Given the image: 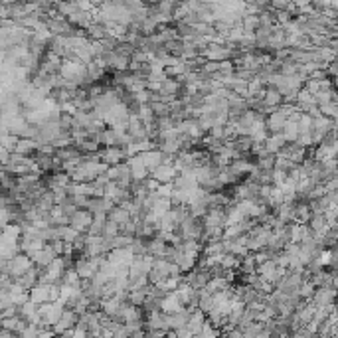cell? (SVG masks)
<instances>
[{"label": "cell", "mask_w": 338, "mask_h": 338, "mask_svg": "<svg viewBox=\"0 0 338 338\" xmlns=\"http://www.w3.org/2000/svg\"><path fill=\"white\" fill-rule=\"evenodd\" d=\"M99 158L103 160V162H107V164H121L123 160H127L129 158V155H127V149L125 147H105L101 153H99Z\"/></svg>", "instance_id": "1"}, {"label": "cell", "mask_w": 338, "mask_h": 338, "mask_svg": "<svg viewBox=\"0 0 338 338\" xmlns=\"http://www.w3.org/2000/svg\"><path fill=\"white\" fill-rule=\"evenodd\" d=\"M77 320H79V313L75 311V309H66L64 311V315H62V318L52 326L54 330H56V334H64L66 330H69V328H73L75 324H77Z\"/></svg>", "instance_id": "2"}, {"label": "cell", "mask_w": 338, "mask_h": 338, "mask_svg": "<svg viewBox=\"0 0 338 338\" xmlns=\"http://www.w3.org/2000/svg\"><path fill=\"white\" fill-rule=\"evenodd\" d=\"M30 301L36 305H44L47 301H52V283H38L30 289Z\"/></svg>", "instance_id": "3"}, {"label": "cell", "mask_w": 338, "mask_h": 338, "mask_svg": "<svg viewBox=\"0 0 338 338\" xmlns=\"http://www.w3.org/2000/svg\"><path fill=\"white\" fill-rule=\"evenodd\" d=\"M287 121H289V113L283 109V107H279V109H275V111H271V115L265 119V123H267V129L271 131V133H281L283 129H285V125H287Z\"/></svg>", "instance_id": "4"}, {"label": "cell", "mask_w": 338, "mask_h": 338, "mask_svg": "<svg viewBox=\"0 0 338 338\" xmlns=\"http://www.w3.org/2000/svg\"><path fill=\"white\" fill-rule=\"evenodd\" d=\"M93 212L91 210H87V208H77L75 210V214L69 218V224L73 225V227H77L79 231H87L89 229V225L93 224Z\"/></svg>", "instance_id": "5"}, {"label": "cell", "mask_w": 338, "mask_h": 338, "mask_svg": "<svg viewBox=\"0 0 338 338\" xmlns=\"http://www.w3.org/2000/svg\"><path fill=\"white\" fill-rule=\"evenodd\" d=\"M178 174H180V172H178V168H176L174 164H170V162H162L158 168H155V170L151 172V176H153V178H157L160 184L174 182V178H176Z\"/></svg>", "instance_id": "6"}, {"label": "cell", "mask_w": 338, "mask_h": 338, "mask_svg": "<svg viewBox=\"0 0 338 338\" xmlns=\"http://www.w3.org/2000/svg\"><path fill=\"white\" fill-rule=\"evenodd\" d=\"M182 309H186V307H184V303L180 301V297H178V293H176V291L166 293V295L160 299V311H164L166 315L178 313V311H182Z\"/></svg>", "instance_id": "7"}, {"label": "cell", "mask_w": 338, "mask_h": 338, "mask_svg": "<svg viewBox=\"0 0 338 338\" xmlns=\"http://www.w3.org/2000/svg\"><path fill=\"white\" fill-rule=\"evenodd\" d=\"M40 147H42V144H40L36 138L20 136V140H18V144H16L14 153H18V155H22V157H36L38 151H40Z\"/></svg>", "instance_id": "8"}, {"label": "cell", "mask_w": 338, "mask_h": 338, "mask_svg": "<svg viewBox=\"0 0 338 338\" xmlns=\"http://www.w3.org/2000/svg\"><path fill=\"white\" fill-rule=\"evenodd\" d=\"M58 255H56V251H54V248L47 244V246H44L40 251H36L34 255H32V259H34V263L36 265H40V267H50L52 263H54V259H56Z\"/></svg>", "instance_id": "9"}, {"label": "cell", "mask_w": 338, "mask_h": 338, "mask_svg": "<svg viewBox=\"0 0 338 338\" xmlns=\"http://www.w3.org/2000/svg\"><path fill=\"white\" fill-rule=\"evenodd\" d=\"M313 235L311 225L307 224H295V225H289V237H291L293 244H303L307 237Z\"/></svg>", "instance_id": "10"}, {"label": "cell", "mask_w": 338, "mask_h": 338, "mask_svg": "<svg viewBox=\"0 0 338 338\" xmlns=\"http://www.w3.org/2000/svg\"><path fill=\"white\" fill-rule=\"evenodd\" d=\"M287 142H289V140L285 138L283 133H271V135L267 136V140H265V149H267L269 153L277 155V153H281V151L285 149Z\"/></svg>", "instance_id": "11"}, {"label": "cell", "mask_w": 338, "mask_h": 338, "mask_svg": "<svg viewBox=\"0 0 338 338\" xmlns=\"http://www.w3.org/2000/svg\"><path fill=\"white\" fill-rule=\"evenodd\" d=\"M142 158H144V164L149 166V170L153 172L155 168H158L164 160H166V155L160 151V149H153V151H147L142 153Z\"/></svg>", "instance_id": "12"}, {"label": "cell", "mask_w": 338, "mask_h": 338, "mask_svg": "<svg viewBox=\"0 0 338 338\" xmlns=\"http://www.w3.org/2000/svg\"><path fill=\"white\" fill-rule=\"evenodd\" d=\"M109 218H111L113 222H117L119 225H123V224H127V222H129L133 216H131V212H129L127 208H123V206H119V204H117V206H115V208L109 212Z\"/></svg>", "instance_id": "13"}, {"label": "cell", "mask_w": 338, "mask_h": 338, "mask_svg": "<svg viewBox=\"0 0 338 338\" xmlns=\"http://www.w3.org/2000/svg\"><path fill=\"white\" fill-rule=\"evenodd\" d=\"M315 293H316V285L313 283V279H311V281H303V283H301V287H299V297H301V299L309 301V299H313V297H315Z\"/></svg>", "instance_id": "14"}, {"label": "cell", "mask_w": 338, "mask_h": 338, "mask_svg": "<svg viewBox=\"0 0 338 338\" xmlns=\"http://www.w3.org/2000/svg\"><path fill=\"white\" fill-rule=\"evenodd\" d=\"M334 45H338V40H336V42H334Z\"/></svg>", "instance_id": "15"}]
</instances>
